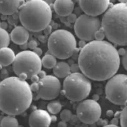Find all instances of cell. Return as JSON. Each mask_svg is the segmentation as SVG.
Instances as JSON below:
<instances>
[{"label":"cell","instance_id":"cell-40","mask_svg":"<svg viewBox=\"0 0 127 127\" xmlns=\"http://www.w3.org/2000/svg\"></svg>","mask_w":127,"mask_h":127},{"label":"cell","instance_id":"cell-13","mask_svg":"<svg viewBox=\"0 0 127 127\" xmlns=\"http://www.w3.org/2000/svg\"><path fill=\"white\" fill-rule=\"evenodd\" d=\"M52 121V117L45 110H35L30 114L29 119L30 127H49Z\"/></svg>","mask_w":127,"mask_h":127},{"label":"cell","instance_id":"cell-14","mask_svg":"<svg viewBox=\"0 0 127 127\" xmlns=\"http://www.w3.org/2000/svg\"><path fill=\"white\" fill-rule=\"evenodd\" d=\"M12 41L19 45L27 43L30 38L29 31L22 25H18L12 30L10 34Z\"/></svg>","mask_w":127,"mask_h":127},{"label":"cell","instance_id":"cell-6","mask_svg":"<svg viewBox=\"0 0 127 127\" xmlns=\"http://www.w3.org/2000/svg\"><path fill=\"white\" fill-rule=\"evenodd\" d=\"M92 83L90 79L82 73H70L63 83V93L65 96L71 101H82L90 95Z\"/></svg>","mask_w":127,"mask_h":127},{"label":"cell","instance_id":"cell-16","mask_svg":"<svg viewBox=\"0 0 127 127\" xmlns=\"http://www.w3.org/2000/svg\"><path fill=\"white\" fill-rule=\"evenodd\" d=\"M21 0H0V13L6 16L12 15L17 12L23 4Z\"/></svg>","mask_w":127,"mask_h":127},{"label":"cell","instance_id":"cell-33","mask_svg":"<svg viewBox=\"0 0 127 127\" xmlns=\"http://www.w3.org/2000/svg\"><path fill=\"white\" fill-rule=\"evenodd\" d=\"M37 75L39 77V78L41 79V78H42L44 77H45L46 75V73L45 71L41 70L38 73V74Z\"/></svg>","mask_w":127,"mask_h":127},{"label":"cell","instance_id":"cell-19","mask_svg":"<svg viewBox=\"0 0 127 127\" xmlns=\"http://www.w3.org/2000/svg\"><path fill=\"white\" fill-rule=\"evenodd\" d=\"M42 66L45 68L51 69H53L57 64V59L52 54L45 55L41 59Z\"/></svg>","mask_w":127,"mask_h":127},{"label":"cell","instance_id":"cell-12","mask_svg":"<svg viewBox=\"0 0 127 127\" xmlns=\"http://www.w3.org/2000/svg\"><path fill=\"white\" fill-rule=\"evenodd\" d=\"M79 5L85 14L97 17L106 12L110 6L109 0H80Z\"/></svg>","mask_w":127,"mask_h":127},{"label":"cell","instance_id":"cell-35","mask_svg":"<svg viewBox=\"0 0 127 127\" xmlns=\"http://www.w3.org/2000/svg\"><path fill=\"white\" fill-rule=\"evenodd\" d=\"M86 44V43L85 42V41H83V40H81L80 41L79 44V46H80V47H81V49H82V48H83L85 46Z\"/></svg>","mask_w":127,"mask_h":127},{"label":"cell","instance_id":"cell-31","mask_svg":"<svg viewBox=\"0 0 127 127\" xmlns=\"http://www.w3.org/2000/svg\"><path fill=\"white\" fill-rule=\"evenodd\" d=\"M118 52L119 55H121L122 56H123L125 54H127V51L126 49H125L124 48H121L118 51Z\"/></svg>","mask_w":127,"mask_h":127},{"label":"cell","instance_id":"cell-20","mask_svg":"<svg viewBox=\"0 0 127 127\" xmlns=\"http://www.w3.org/2000/svg\"><path fill=\"white\" fill-rule=\"evenodd\" d=\"M10 36L6 30L0 27V49L8 47L10 43Z\"/></svg>","mask_w":127,"mask_h":127},{"label":"cell","instance_id":"cell-3","mask_svg":"<svg viewBox=\"0 0 127 127\" xmlns=\"http://www.w3.org/2000/svg\"><path fill=\"white\" fill-rule=\"evenodd\" d=\"M127 3L120 2L105 12L101 21L105 37L119 46L127 45Z\"/></svg>","mask_w":127,"mask_h":127},{"label":"cell","instance_id":"cell-8","mask_svg":"<svg viewBox=\"0 0 127 127\" xmlns=\"http://www.w3.org/2000/svg\"><path fill=\"white\" fill-rule=\"evenodd\" d=\"M127 75L118 74L109 79L105 87L107 98L111 102L118 105L127 103Z\"/></svg>","mask_w":127,"mask_h":127},{"label":"cell","instance_id":"cell-25","mask_svg":"<svg viewBox=\"0 0 127 127\" xmlns=\"http://www.w3.org/2000/svg\"><path fill=\"white\" fill-rule=\"evenodd\" d=\"M105 37L103 30L101 28L94 35V40L101 41L103 40Z\"/></svg>","mask_w":127,"mask_h":127},{"label":"cell","instance_id":"cell-39","mask_svg":"<svg viewBox=\"0 0 127 127\" xmlns=\"http://www.w3.org/2000/svg\"><path fill=\"white\" fill-rule=\"evenodd\" d=\"M1 67H0V68H1Z\"/></svg>","mask_w":127,"mask_h":127},{"label":"cell","instance_id":"cell-7","mask_svg":"<svg viewBox=\"0 0 127 127\" xmlns=\"http://www.w3.org/2000/svg\"><path fill=\"white\" fill-rule=\"evenodd\" d=\"M12 64L13 70L17 76L24 74L30 79L41 70V59L33 51L24 50L18 53Z\"/></svg>","mask_w":127,"mask_h":127},{"label":"cell","instance_id":"cell-9","mask_svg":"<svg viewBox=\"0 0 127 127\" xmlns=\"http://www.w3.org/2000/svg\"><path fill=\"white\" fill-rule=\"evenodd\" d=\"M101 29V21L97 17L83 14L77 18L74 23V32L81 40L91 41L94 40L95 33Z\"/></svg>","mask_w":127,"mask_h":127},{"label":"cell","instance_id":"cell-28","mask_svg":"<svg viewBox=\"0 0 127 127\" xmlns=\"http://www.w3.org/2000/svg\"><path fill=\"white\" fill-rule=\"evenodd\" d=\"M122 63L123 66L124 68V69H126V70H127V54H126L122 56Z\"/></svg>","mask_w":127,"mask_h":127},{"label":"cell","instance_id":"cell-26","mask_svg":"<svg viewBox=\"0 0 127 127\" xmlns=\"http://www.w3.org/2000/svg\"><path fill=\"white\" fill-rule=\"evenodd\" d=\"M27 45L29 49L32 50H34L36 48L38 47V43L37 41L34 40H30L28 43H27Z\"/></svg>","mask_w":127,"mask_h":127},{"label":"cell","instance_id":"cell-34","mask_svg":"<svg viewBox=\"0 0 127 127\" xmlns=\"http://www.w3.org/2000/svg\"><path fill=\"white\" fill-rule=\"evenodd\" d=\"M8 26V23H6L5 22H3L0 23V27L3 28V29L6 30Z\"/></svg>","mask_w":127,"mask_h":127},{"label":"cell","instance_id":"cell-23","mask_svg":"<svg viewBox=\"0 0 127 127\" xmlns=\"http://www.w3.org/2000/svg\"><path fill=\"white\" fill-rule=\"evenodd\" d=\"M72 116V112L69 110L65 109L62 110L60 113V118L62 121L67 122L69 121Z\"/></svg>","mask_w":127,"mask_h":127},{"label":"cell","instance_id":"cell-17","mask_svg":"<svg viewBox=\"0 0 127 127\" xmlns=\"http://www.w3.org/2000/svg\"><path fill=\"white\" fill-rule=\"evenodd\" d=\"M13 51L8 47L0 49V66L6 67L13 64L15 57Z\"/></svg>","mask_w":127,"mask_h":127},{"label":"cell","instance_id":"cell-10","mask_svg":"<svg viewBox=\"0 0 127 127\" xmlns=\"http://www.w3.org/2000/svg\"><path fill=\"white\" fill-rule=\"evenodd\" d=\"M76 113L81 122L92 124L98 121L101 115L102 110L100 105L95 100L85 99L78 105Z\"/></svg>","mask_w":127,"mask_h":127},{"label":"cell","instance_id":"cell-15","mask_svg":"<svg viewBox=\"0 0 127 127\" xmlns=\"http://www.w3.org/2000/svg\"><path fill=\"white\" fill-rule=\"evenodd\" d=\"M54 11L59 15L68 16L74 8V3L71 0H57L53 3Z\"/></svg>","mask_w":127,"mask_h":127},{"label":"cell","instance_id":"cell-27","mask_svg":"<svg viewBox=\"0 0 127 127\" xmlns=\"http://www.w3.org/2000/svg\"><path fill=\"white\" fill-rule=\"evenodd\" d=\"M77 19V17L76 15H75V14H73V13H71L68 16V21L70 23H75Z\"/></svg>","mask_w":127,"mask_h":127},{"label":"cell","instance_id":"cell-36","mask_svg":"<svg viewBox=\"0 0 127 127\" xmlns=\"http://www.w3.org/2000/svg\"><path fill=\"white\" fill-rule=\"evenodd\" d=\"M20 47H21L22 49H23V50H26V49H27V48L28 47L27 43H25V44H23V45H20Z\"/></svg>","mask_w":127,"mask_h":127},{"label":"cell","instance_id":"cell-2","mask_svg":"<svg viewBox=\"0 0 127 127\" xmlns=\"http://www.w3.org/2000/svg\"><path fill=\"white\" fill-rule=\"evenodd\" d=\"M32 99V92L26 81L12 76L0 81V110L6 114H21L30 107Z\"/></svg>","mask_w":127,"mask_h":127},{"label":"cell","instance_id":"cell-21","mask_svg":"<svg viewBox=\"0 0 127 127\" xmlns=\"http://www.w3.org/2000/svg\"><path fill=\"white\" fill-rule=\"evenodd\" d=\"M19 123L17 120L12 116L4 117L0 123L1 127H18Z\"/></svg>","mask_w":127,"mask_h":127},{"label":"cell","instance_id":"cell-22","mask_svg":"<svg viewBox=\"0 0 127 127\" xmlns=\"http://www.w3.org/2000/svg\"><path fill=\"white\" fill-rule=\"evenodd\" d=\"M47 108L50 113L55 115L61 111L62 105L59 101L57 100H53L48 103L47 106Z\"/></svg>","mask_w":127,"mask_h":127},{"label":"cell","instance_id":"cell-29","mask_svg":"<svg viewBox=\"0 0 127 127\" xmlns=\"http://www.w3.org/2000/svg\"><path fill=\"white\" fill-rule=\"evenodd\" d=\"M33 52L39 57H40V56L42 54V51L41 49L39 47H37L34 50H33Z\"/></svg>","mask_w":127,"mask_h":127},{"label":"cell","instance_id":"cell-4","mask_svg":"<svg viewBox=\"0 0 127 127\" xmlns=\"http://www.w3.org/2000/svg\"><path fill=\"white\" fill-rule=\"evenodd\" d=\"M18 16L22 26L28 31L39 32L50 25L52 10L44 0H31L24 2L20 7Z\"/></svg>","mask_w":127,"mask_h":127},{"label":"cell","instance_id":"cell-37","mask_svg":"<svg viewBox=\"0 0 127 127\" xmlns=\"http://www.w3.org/2000/svg\"><path fill=\"white\" fill-rule=\"evenodd\" d=\"M118 127L117 125H113V124H109V125H106L104 127Z\"/></svg>","mask_w":127,"mask_h":127},{"label":"cell","instance_id":"cell-30","mask_svg":"<svg viewBox=\"0 0 127 127\" xmlns=\"http://www.w3.org/2000/svg\"><path fill=\"white\" fill-rule=\"evenodd\" d=\"M30 79L33 83H38L40 79L38 75H33Z\"/></svg>","mask_w":127,"mask_h":127},{"label":"cell","instance_id":"cell-24","mask_svg":"<svg viewBox=\"0 0 127 127\" xmlns=\"http://www.w3.org/2000/svg\"><path fill=\"white\" fill-rule=\"evenodd\" d=\"M120 123L121 127H127V107L122 110L120 115Z\"/></svg>","mask_w":127,"mask_h":127},{"label":"cell","instance_id":"cell-18","mask_svg":"<svg viewBox=\"0 0 127 127\" xmlns=\"http://www.w3.org/2000/svg\"><path fill=\"white\" fill-rule=\"evenodd\" d=\"M70 67L69 64L64 62H60L53 68L54 74L57 78H65L70 73Z\"/></svg>","mask_w":127,"mask_h":127},{"label":"cell","instance_id":"cell-41","mask_svg":"<svg viewBox=\"0 0 127 127\" xmlns=\"http://www.w3.org/2000/svg\"></svg>","mask_w":127,"mask_h":127},{"label":"cell","instance_id":"cell-1","mask_svg":"<svg viewBox=\"0 0 127 127\" xmlns=\"http://www.w3.org/2000/svg\"><path fill=\"white\" fill-rule=\"evenodd\" d=\"M118 50L110 42L94 40L86 43L80 52L78 66L90 80L102 81L116 74L120 66Z\"/></svg>","mask_w":127,"mask_h":127},{"label":"cell","instance_id":"cell-5","mask_svg":"<svg viewBox=\"0 0 127 127\" xmlns=\"http://www.w3.org/2000/svg\"><path fill=\"white\" fill-rule=\"evenodd\" d=\"M48 46L51 54L60 60L70 57L77 48L74 36L67 30L59 29L55 31L49 36Z\"/></svg>","mask_w":127,"mask_h":127},{"label":"cell","instance_id":"cell-32","mask_svg":"<svg viewBox=\"0 0 127 127\" xmlns=\"http://www.w3.org/2000/svg\"><path fill=\"white\" fill-rule=\"evenodd\" d=\"M43 31H44V33H45V34H49L51 32V31H52V27H51L50 26V25H49L46 28L44 29Z\"/></svg>","mask_w":127,"mask_h":127},{"label":"cell","instance_id":"cell-38","mask_svg":"<svg viewBox=\"0 0 127 127\" xmlns=\"http://www.w3.org/2000/svg\"><path fill=\"white\" fill-rule=\"evenodd\" d=\"M18 127H24L23 126H22V125H19L18 126Z\"/></svg>","mask_w":127,"mask_h":127},{"label":"cell","instance_id":"cell-11","mask_svg":"<svg viewBox=\"0 0 127 127\" xmlns=\"http://www.w3.org/2000/svg\"><path fill=\"white\" fill-rule=\"evenodd\" d=\"M38 83L37 93L39 98L44 100H52L56 98L61 91V83L54 76L46 75L40 79Z\"/></svg>","mask_w":127,"mask_h":127}]
</instances>
